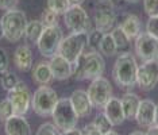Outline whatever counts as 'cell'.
<instances>
[{"label":"cell","mask_w":158,"mask_h":135,"mask_svg":"<svg viewBox=\"0 0 158 135\" xmlns=\"http://www.w3.org/2000/svg\"><path fill=\"white\" fill-rule=\"evenodd\" d=\"M50 69H52L53 73V79L58 80V81H64L66 79L72 77V73H73V65L65 59L64 57H61L60 54H56L50 58Z\"/></svg>","instance_id":"13"},{"label":"cell","mask_w":158,"mask_h":135,"mask_svg":"<svg viewBox=\"0 0 158 135\" xmlns=\"http://www.w3.org/2000/svg\"><path fill=\"white\" fill-rule=\"evenodd\" d=\"M104 113H106V116L110 119V122L112 123V126H120L126 120L120 99H116V97H114V96L108 100V103L104 105Z\"/></svg>","instance_id":"18"},{"label":"cell","mask_w":158,"mask_h":135,"mask_svg":"<svg viewBox=\"0 0 158 135\" xmlns=\"http://www.w3.org/2000/svg\"><path fill=\"white\" fill-rule=\"evenodd\" d=\"M116 22V14H115L112 7H103L99 8L93 15V23L95 27L102 30L103 33H108L112 30Z\"/></svg>","instance_id":"16"},{"label":"cell","mask_w":158,"mask_h":135,"mask_svg":"<svg viewBox=\"0 0 158 135\" xmlns=\"http://www.w3.org/2000/svg\"><path fill=\"white\" fill-rule=\"evenodd\" d=\"M19 79H18V76L15 73H12V72H8L7 70L6 73H3L2 74V80H0V83H2V87H3V89H6L7 92L8 91H11L14 89V88L18 85V83H19Z\"/></svg>","instance_id":"28"},{"label":"cell","mask_w":158,"mask_h":135,"mask_svg":"<svg viewBox=\"0 0 158 135\" xmlns=\"http://www.w3.org/2000/svg\"><path fill=\"white\" fill-rule=\"evenodd\" d=\"M4 38V30H3V26H2V22H0V41Z\"/></svg>","instance_id":"42"},{"label":"cell","mask_w":158,"mask_h":135,"mask_svg":"<svg viewBox=\"0 0 158 135\" xmlns=\"http://www.w3.org/2000/svg\"><path fill=\"white\" fill-rule=\"evenodd\" d=\"M108 3L112 8H122L124 6V3H127V2L126 0H108Z\"/></svg>","instance_id":"38"},{"label":"cell","mask_w":158,"mask_h":135,"mask_svg":"<svg viewBox=\"0 0 158 135\" xmlns=\"http://www.w3.org/2000/svg\"><path fill=\"white\" fill-rule=\"evenodd\" d=\"M33 80L39 85H46L53 80V73L48 62H39L33 68Z\"/></svg>","instance_id":"22"},{"label":"cell","mask_w":158,"mask_h":135,"mask_svg":"<svg viewBox=\"0 0 158 135\" xmlns=\"http://www.w3.org/2000/svg\"><path fill=\"white\" fill-rule=\"evenodd\" d=\"M158 83V62L156 59L146 61L138 66L136 84L142 91H152Z\"/></svg>","instance_id":"12"},{"label":"cell","mask_w":158,"mask_h":135,"mask_svg":"<svg viewBox=\"0 0 158 135\" xmlns=\"http://www.w3.org/2000/svg\"><path fill=\"white\" fill-rule=\"evenodd\" d=\"M8 99L14 105L15 115H26L31 105V91L23 81H19L14 89L8 91Z\"/></svg>","instance_id":"10"},{"label":"cell","mask_w":158,"mask_h":135,"mask_svg":"<svg viewBox=\"0 0 158 135\" xmlns=\"http://www.w3.org/2000/svg\"><path fill=\"white\" fill-rule=\"evenodd\" d=\"M58 100V95L53 88L48 87V85H41L33 93L31 107L38 116H49L52 115Z\"/></svg>","instance_id":"3"},{"label":"cell","mask_w":158,"mask_h":135,"mask_svg":"<svg viewBox=\"0 0 158 135\" xmlns=\"http://www.w3.org/2000/svg\"><path fill=\"white\" fill-rule=\"evenodd\" d=\"M127 3H131V4H136V3H139L141 0H126Z\"/></svg>","instance_id":"46"},{"label":"cell","mask_w":158,"mask_h":135,"mask_svg":"<svg viewBox=\"0 0 158 135\" xmlns=\"http://www.w3.org/2000/svg\"><path fill=\"white\" fill-rule=\"evenodd\" d=\"M143 10L147 16H158V0H143Z\"/></svg>","instance_id":"33"},{"label":"cell","mask_w":158,"mask_h":135,"mask_svg":"<svg viewBox=\"0 0 158 135\" xmlns=\"http://www.w3.org/2000/svg\"><path fill=\"white\" fill-rule=\"evenodd\" d=\"M52 116H53V123H54L61 131L76 129L78 118H80V116L77 115V112L74 111L73 105H72V103H70V99H68V97L60 99L56 108L53 109Z\"/></svg>","instance_id":"5"},{"label":"cell","mask_w":158,"mask_h":135,"mask_svg":"<svg viewBox=\"0 0 158 135\" xmlns=\"http://www.w3.org/2000/svg\"><path fill=\"white\" fill-rule=\"evenodd\" d=\"M93 124H95V127L98 129L100 133H102L103 135L107 134L108 131L112 130V123L110 122V119L106 116V113H99L98 116H96L95 119H93Z\"/></svg>","instance_id":"27"},{"label":"cell","mask_w":158,"mask_h":135,"mask_svg":"<svg viewBox=\"0 0 158 135\" xmlns=\"http://www.w3.org/2000/svg\"><path fill=\"white\" fill-rule=\"evenodd\" d=\"M61 135H81V130L70 129V130H66V131H61Z\"/></svg>","instance_id":"39"},{"label":"cell","mask_w":158,"mask_h":135,"mask_svg":"<svg viewBox=\"0 0 158 135\" xmlns=\"http://www.w3.org/2000/svg\"><path fill=\"white\" fill-rule=\"evenodd\" d=\"M104 135H119V134H118V133H115V131L111 130V131H108V133H107V134H104Z\"/></svg>","instance_id":"47"},{"label":"cell","mask_w":158,"mask_h":135,"mask_svg":"<svg viewBox=\"0 0 158 135\" xmlns=\"http://www.w3.org/2000/svg\"><path fill=\"white\" fill-rule=\"evenodd\" d=\"M119 26L122 27V30L127 34V37L130 38V39H135V38L142 33L141 31V20H139V18L136 15H134V14L126 15Z\"/></svg>","instance_id":"21"},{"label":"cell","mask_w":158,"mask_h":135,"mask_svg":"<svg viewBox=\"0 0 158 135\" xmlns=\"http://www.w3.org/2000/svg\"><path fill=\"white\" fill-rule=\"evenodd\" d=\"M35 135H61V130L53 122H46L39 126Z\"/></svg>","instance_id":"31"},{"label":"cell","mask_w":158,"mask_h":135,"mask_svg":"<svg viewBox=\"0 0 158 135\" xmlns=\"http://www.w3.org/2000/svg\"><path fill=\"white\" fill-rule=\"evenodd\" d=\"M154 118H156V104L150 99H145L139 103L138 111L135 115L136 123L141 127H152L154 124Z\"/></svg>","instance_id":"15"},{"label":"cell","mask_w":158,"mask_h":135,"mask_svg":"<svg viewBox=\"0 0 158 135\" xmlns=\"http://www.w3.org/2000/svg\"><path fill=\"white\" fill-rule=\"evenodd\" d=\"M146 33L158 39V16H149L146 23Z\"/></svg>","instance_id":"34"},{"label":"cell","mask_w":158,"mask_h":135,"mask_svg":"<svg viewBox=\"0 0 158 135\" xmlns=\"http://www.w3.org/2000/svg\"><path fill=\"white\" fill-rule=\"evenodd\" d=\"M78 59H80L82 68L84 80H93L96 77L103 76L104 69H106V62L99 51L91 50L88 53H84Z\"/></svg>","instance_id":"9"},{"label":"cell","mask_w":158,"mask_h":135,"mask_svg":"<svg viewBox=\"0 0 158 135\" xmlns=\"http://www.w3.org/2000/svg\"><path fill=\"white\" fill-rule=\"evenodd\" d=\"M69 2H70V4H80L82 0H69Z\"/></svg>","instance_id":"45"},{"label":"cell","mask_w":158,"mask_h":135,"mask_svg":"<svg viewBox=\"0 0 158 135\" xmlns=\"http://www.w3.org/2000/svg\"><path fill=\"white\" fill-rule=\"evenodd\" d=\"M87 93L93 107L104 108V105L112 97V87L106 77L100 76L92 80V83L89 84L87 89Z\"/></svg>","instance_id":"8"},{"label":"cell","mask_w":158,"mask_h":135,"mask_svg":"<svg viewBox=\"0 0 158 135\" xmlns=\"http://www.w3.org/2000/svg\"><path fill=\"white\" fill-rule=\"evenodd\" d=\"M130 135H146L145 133H142V131H132Z\"/></svg>","instance_id":"44"},{"label":"cell","mask_w":158,"mask_h":135,"mask_svg":"<svg viewBox=\"0 0 158 135\" xmlns=\"http://www.w3.org/2000/svg\"><path fill=\"white\" fill-rule=\"evenodd\" d=\"M62 38H64L62 30H61L58 24L57 26L45 27L37 42L39 53L44 57H48V58H52L53 55L58 54V47Z\"/></svg>","instance_id":"7"},{"label":"cell","mask_w":158,"mask_h":135,"mask_svg":"<svg viewBox=\"0 0 158 135\" xmlns=\"http://www.w3.org/2000/svg\"><path fill=\"white\" fill-rule=\"evenodd\" d=\"M99 51L106 57H112L116 54L118 47H116V43H115L111 33H106L103 35V39L99 45Z\"/></svg>","instance_id":"24"},{"label":"cell","mask_w":158,"mask_h":135,"mask_svg":"<svg viewBox=\"0 0 158 135\" xmlns=\"http://www.w3.org/2000/svg\"><path fill=\"white\" fill-rule=\"evenodd\" d=\"M15 66L22 72H30L33 69V51L27 45L18 46L14 51Z\"/></svg>","instance_id":"19"},{"label":"cell","mask_w":158,"mask_h":135,"mask_svg":"<svg viewBox=\"0 0 158 135\" xmlns=\"http://www.w3.org/2000/svg\"><path fill=\"white\" fill-rule=\"evenodd\" d=\"M138 63L135 57L128 51L118 55L112 68V79L115 84L123 89H131L136 85Z\"/></svg>","instance_id":"1"},{"label":"cell","mask_w":158,"mask_h":135,"mask_svg":"<svg viewBox=\"0 0 158 135\" xmlns=\"http://www.w3.org/2000/svg\"><path fill=\"white\" fill-rule=\"evenodd\" d=\"M19 0H0V10L3 11H8V10H14L18 6Z\"/></svg>","instance_id":"36"},{"label":"cell","mask_w":158,"mask_h":135,"mask_svg":"<svg viewBox=\"0 0 158 135\" xmlns=\"http://www.w3.org/2000/svg\"><path fill=\"white\" fill-rule=\"evenodd\" d=\"M87 46V34L85 33H70L68 37H64L58 47V54L68 59L70 63H74L84 54Z\"/></svg>","instance_id":"4"},{"label":"cell","mask_w":158,"mask_h":135,"mask_svg":"<svg viewBox=\"0 0 158 135\" xmlns=\"http://www.w3.org/2000/svg\"><path fill=\"white\" fill-rule=\"evenodd\" d=\"M0 112H2V115L4 119H8L10 116L15 115V112H14V105L8 97L0 101Z\"/></svg>","instance_id":"32"},{"label":"cell","mask_w":158,"mask_h":135,"mask_svg":"<svg viewBox=\"0 0 158 135\" xmlns=\"http://www.w3.org/2000/svg\"><path fill=\"white\" fill-rule=\"evenodd\" d=\"M154 124L158 126V104H156V118H154Z\"/></svg>","instance_id":"41"},{"label":"cell","mask_w":158,"mask_h":135,"mask_svg":"<svg viewBox=\"0 0 158 135\" xmlns=\"http://www.w3.org/2000/svg\"><path fill=\"white\" fill-rule=\"evenodd\" d=\"M135 53L143 62L153 61L158 55V39L149 33H141L135 38Z\"/></svg>","instance_id":"11"},{"label":"cell","mask_w":158,"mask_h":135,"mask_svg":"<svg viewBox=\"0 0 158 135\" xmlns=\"http://www.w3.org/2000/svg\"><path fill=\"white\" fill-rule=\"evenodd\" d=\"M64 22H65V26L72 33L88 34L93 28L92 22L88 16V12L80 4H72L66 10V12L64 14Z\"/></svg>","instance_id":"6"},{"label":"cell","mask_w":158,"mask_h":135,"mask_svg":"<svg viewBox=\"0 0 158 135\" xmlns=\"http://www.w3.org/2000/svg\"><path fill=\"white\" fill-rule=\"evenodd\" d=\"M3 30H4V38L8 42H15L20 41V38L24 37V31H26V26L28 23L26 14L20 10H8L3 14L0 18Z\"/></svg>","instance_id":"2"},{"label":"cell","mask_w":158,"mask_h":135,"mask_svg":"<svg viewBox=\"0 0 158 135\" xmlns=\"http://www.w3.org/2000/svg\"><path fill=\"white\" fill-rule=\"evenodd\" d=\"M7 135H31V127L23 115H12L4 122Z\"/></svg>","instance_id":"17"},{"label":"cell","mask_w":158,"mask_h":135,"mask_svg":"<svg viewBox=\"0 0 158 135\" xmlns=\"http://www.w3.org/2000/svg\"><path fill=\"white\" fill-rule=\"evenodd\" d=\"M81 135H103V134L96 129L95 124L91 123V124H87V126L81 130Z\"/></svg>","instance_id":"37"},{"label":"cell","mask_w":158,"mask_h":135,"mask_svg":"<svg viewBox=\"0 0 158 135\" xmlns=\"http://www.w3.org/2000/svg\"><path fill=\"white\" fill-rule=\"evenodd\" d=\"M41 22L45 27L57 26V24H58V14L52 11V10H49V8H46L41 16Z\"/></svg>","instance_id":"30"},{"label":"cell","mask_w":158,"mask_h":135,"mask_svg":"<svg viewBox=\"0 0 158 135\" xmlns=\"http://www.w3.org/2000/svg\"><path fill=\"white\" fill-rule=\"evenodd\" d=\"M156 61H157V62H158V55H157V58H156Z\"/></svg>","instance_id":"49"},{"label":"cell","mask_w":158,"mask_h":135,"mask_svg":"<svg viewBox=\"0 0 158 135\" xmlns=\"http://www.w3.org/2000/svg\"><path fill=\"white\" fill-rule=\"evenodd\" d=\"M45 26L42 24L41 20H31L27 23L26 26V31H24V38L31 42V43H37L39 37H41L42 31H44Z\"/></svg>","instance_id":"23"},{"label":"cell","mask_w":158,"mask_h":135,"mask_svg":"<svg viewBox=\"0 0 158 135\" xmlns=\"http://www.w3.org/2000/svg\"><path fill=\"white\" fill-rule=\"evenodd\" d=\"M120 101H122V107H123L126 119H128V120L135 119L136 111H138V107H139V103H141L139 96L132 93V92H127V93L123 95V97L120 99Z\"/></svg>","instance_id":"20"},{"label":"cell","mask_w":158,"mask_h":135,"mask_svg":"<svg viewBox=\"0 0 158 135\" xmlns=\"http://www.w3.org/2000/svg\"><path fill=\"white\" fill-rule=\"evenodd\" d=\"M111 35H112L115 43H116V47L118 50H126V49L130 46V38L127 37V34L124 33L123 30H122L120 26H116L112 28V31H111Z\"/></svg>","instance_id":"25"},{"label":"cell","mask_w":158,"mask_h":135,"mask_svg":"<svg viewBox=\"0 0 158 135\" xmlns=\"http://www.w3.org/2000/svg\"><path fill=\"white\" fill-rule=\"evenodd\" d=\"M70 103L73 105L74 111L77 112V115L80 118H87L92 113V103L89 100V96L87 93V91H82V89H77L73 91L70 95Z\"/></svg>","instance_id":"14"},{"label":"cell","mask_w":158,"mask_h":135,"mask_svg":"<svg viewBox=\"0 0 158 135\" xmlns=\"http://www.w3.org/2000/svg\"><path fill=\"white\" fill-rule=\"evenodd\" d=\"M98 2H99V3H107L108 0H98Z\"/></svg>","instance_id":"48"},{"label":"cell","mask_w":158,"mask_h":135,"mask_svg":"<svg viewBox=\"0 0 158 135\" xmlns=\"http://www.w3.org/2000/svg\"><path fill=\"white\" fill-rule=\"evenodd\" d=\"M104 34L106 33H103L102 30H99V28H96V27H93L92 30L87 34V46L91 49V50H93V51L99 50V45L103 39Z\"/></svg>","instance_id":"26"},{"label":"cell","mask_w":158,"mask_h":135,"mask_svg":"<svg viewBox=\"0 0 158 135\" xmlns=\"http://www.w3.org/2000/svg\"><path fill=\"white\" fill-rule=\"evenodd\" d=\"M145 134L146 135H158V126L153 124L152 127H149V129H147V131H146Z\"/></svg>","instance_id":"40"},{"label":"cell","mask_w":158,"mask_h":135,"mask_svg":"<svg viewBox=\"0 0 158 135\" xmlns=\"http://www.w3.org/2000/svg\"><path fill=\"white\" fill-rule=\"evenodd\" d=\"M8 65H10L8 55H7L4 49L0 47V74L6 73L7 70H8Z\"/></svg>","instance_id":"35"},{"label":"cell","mask_w":158,"mask_h":135,"mask_svg":"<svg viewBox=\"0 0 158 135\" xmlns=\"http://www.w3.org/2000/svg\"><path fill=\"white\" fill-rule=\"evenodd\" d=\"M46 4H48L49 10L57 12L58 15H64L66 12V10L72 6L69 0H48Z\"/></svg>","instance_id":"29"},{"label":"cell","mask_w":158,"mask_h":135,"mask_svg":"<svg viewBox=\"0 0 158 135\" xmlns=\"http://www.w3.org/2000/svg\"><path fill=\"white\" fill-rule=\"evenodd\" d=\"M4 122H6V119L3 118V115H2V112H0V129H2V126L4 124Z\"/></svg>","instance_id":"43"}]
</instances>
